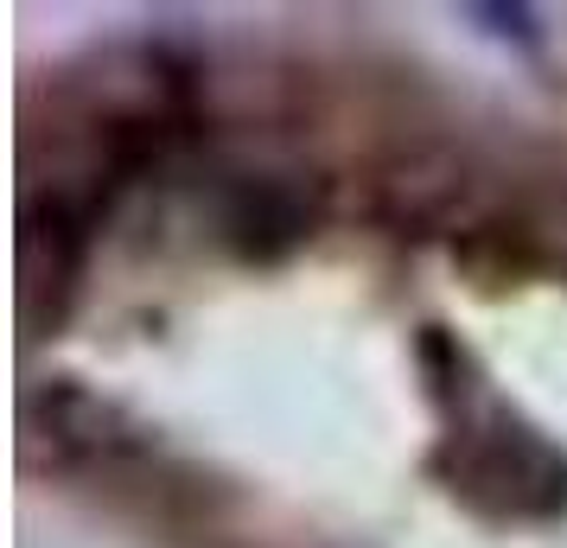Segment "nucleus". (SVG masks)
<instances>
[{
    "mask_svg": "<svg viewBox=\"0 0 567 548\" xmlns=\"http://www.w3.org/2000/svg\"><path fill=\"white\" fill-rule=\"evenodd\" d=\"M460 466H453V492L497 504L511 517H548L567 504V459L555 446L511 421L485 395V421L460 415Z\"/></svg>",
    "mask_w": 567,
    "mask_h": 548,
    "instance_id": "1",
    "label": "nucleus"
},
{
    "mask_svg": "<svg viewBox=\"0 0 567 548\" xmlns=\"http://www.w3.org/2000/svg\"><path fill=\"white\" fill-rule=\"evenodd\" d=\"M115 409L83 390H45L27 402V441H52L58 459H103L115 453Z\"/></svg>",
    "mask_w": 567,
    "mask_h": 548,
    "instance_id": "2",
    "label": "nucleus"
}]
</instances>
